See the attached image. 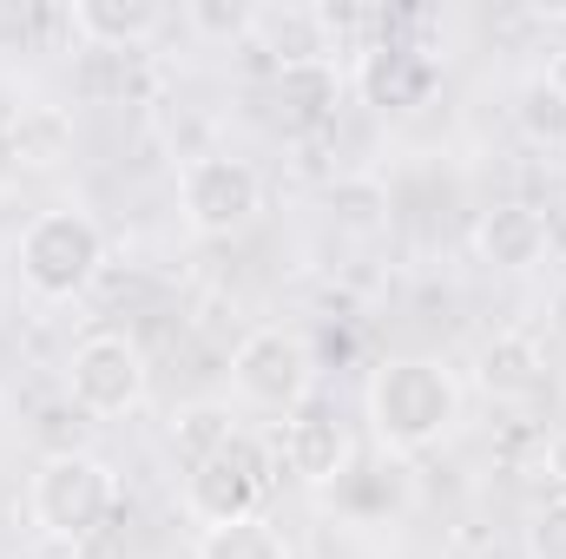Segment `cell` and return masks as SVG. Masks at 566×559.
Segmentation results:
<instances>
[{
    "label": "cell",
    "mask_w": 566,
    "mask_h": 559,
    "mask_svg": "<svg viewBox=\"0 0 566 559\" xmlns=\"http://www.w3.org/2000/svg\"><path fill=\"white\" fill-rule=\"evenodd\" d=\"M363 409H369V428H376L382 454H422L441 434H454V421H461V382L434 356H389L369 376Z\"/></svg>",
    "instance_id": "cell-1"
},
{
    "label": "cell",
    "mask_w": 566,
    "mask_h": 559,
    "mask_svg": "<svg viewBox=\"0 0 566 559\" xmlns=\"http://www.w3.org/2000/svg\"><path fill=\"white\" fill-rule=\"evenodd\" d=\"M113 500H119L113 467H106L99 454H86V447H60V454H46V461L33 467V494H27L33 527H40L53 547H86V540L106 527Z\"/></svg>",
    "instance_id": "cell-2"
},
{
    "label": "cell",
    "mask_w": 566,
    "mask_h": 559,
    "mask_svg": "<svg viewBox=\"0 0 566 559\" xmlns=\"http://www.w3.org/2000/svg\"><path fill=\"white\" fill-rule=\"evenodd\" d=\"M13 264H20V283H27L33 296L73 303L86 283L99 277V264H106V231H99L86 211H73V204L40 211V218L20 231V244H13Z\"/></svg>",
    "instance_id": "cell-3"
},
{
    "label": "cell",
    "mask_w": 566,
    "mask_h": 559,
    "mask_svg": "<svg viewBox=\"0 0 566 559\" xmlns=\"http://www.w3.org/2000/svg\"><path fill=\"white\" fill-rule=\"evenodd\" d=\"M264 494H271V447L251 441L244 428H238L231 447H218L211 461H198V467L185 474V514H191L198 527L251 520V514L264 507Z\"/></svg>",
    "instance_id": "cell-4"
},
{
    "label": "cell",
    "mask_w": 566,
    "mask_h": 559,
    "mask_svg": "<svg viewBox=\"0 0 566 559\" xmlns=\"http://www.w3.org/2000/svg\"><path fill=\"white\" fill-rule=\"evenodd\" d=\"M231 382H238V395L251 409H277L283 415V409H303V395L316 382V356H310V342L296 329L264 323L231 349Z\"/></svg>",
    "instance_id": "cell-5"
},
{
    "label": "cell",
    "mask_w": 566,
    "mask_h": 559,
    "mask_svg": "<svg viewBox=\"0 0 566 559\" xmlns=\"http://www.w3.org/2000/svg\"><path fill=\"white\" fill-rule=\"evenodd\" d=\"M178 204H185V224H191L198 238H231V231H244V224L258 218L264 184H258V171H251L244 158L205 151V158H191V165L178 171Z\"/></svg>",
    "instance_id": "cell-6"
},
{
    "label": "cell",
    "mask_w": 566,
    "mask_h": 559,
    "mask_svg": "<svg viewBox=\"0 0 566 559\" xmlns=\"http://www.w3.org/2000/svg\"><path fill=\"white\" fill-rule=\"evenodd\" d=\"M145 356L133 336H119V329H93L80 349H73V362H66V389H73V402L86 409V415L113 421V415H133L145 402Z\"/></svg>",
    "instance_id": "cell-7"
},
{
    "label": "cell",
    "mask_w": 566,
    "mask_h": 559,
    "mask_svg": "<svg viewBox=\"0 0 566 559\" xmlns=\"http://www.w3.org/2000/svg\"><path fill=\"white\" fill-rule=\"evenodd\" d=\"M547 244H554V224H547L534 204H494V211H481V224H474V251H481V264H494V271H534V264L547 257Z\"/></svg>",
    "instance_id": "cell-8"
},
{
    "label": "cell",
    "mask_w": 566,
    "mask_h": 559,
    "mask_svg": "<svg viewBox=\"0 0 566 559\" xmlns=\"http://www.w3.org/2000/svg\"><path fill=\"white\" fill-rule=\"evenodd\" d=\"M283 461H290V474H296L303 487H336V481L349 474V461H356V441H349V428H343L336 415L310 409V415L290 421Z\"/></svg>",
    "instance_id": "cell-9"
},
{
    "label": "cell",
    "mask_w": 566,
    "mask_h": 559,
    "mask_svg": "<svg viewBox=\"0 0 566 559\" xmlns=\"http://www.w3.org/2000/svg\"><path fill=\"white\" fill-rule=\"evenodd\" d=\"M541 382H547V356H541L534 336L501 329L494 342H481V389H488L494 402H527Z\"/></svg>",
    "instance_id": "cell-10"
},
{
    "label": "cell",
    "mask_w": 566,
    "mask_h": 559,
    "mask_svg": "<svg viewBox=\"0 0 566 559\" xmlns=\"http://www.w3.org/2000/svg\"><path fill=\"white\" fill-rule=\"evenodd\" d=\"M73 33L86 40V46H99V53H126V46H139L158 33V7L151 0H73Z\"/></svg>",
    "instance_id": "cell-11"
},
{
    "label": "cell",
    "mask_w": 566,
    "mask_h": 559,
    "mask_svg": "<svg viewBox=\"0 0 566 559\" xmlns=\"http://www.w3.org/2000/svg\"><path fill=\"white\" fill-rule=\"evenodd\" d=\"M165 434H171V454L185 467H198V461H211L218 447L238 441V415H231V402H185Z\"/></svg>",
    "instance_id": "cell-12"
},
{
    "label": "cell",
    "mask_w": 566,
    "mask_h": 559,
    "mask_svg": "<svg viewBox=\"0 0 566 559\" xmlns=\"http://www.w3.org/2000/svg\"><path fill=\"white\" fill-rule=\"evenodd\" d=\"M198 559H290V547L264 514H251V520H231V527H205Z\"/></svg>",
    "instance_id": "cell-13"
},
{
    "label": "cell",
    "mask_w": 566,
    "mask_h": 559,
    "mask_svg": "<svg viewBox=\"0 0 566 559\" xmlns=\"http://www.w3.org/2000/svg\"><path fill=\"white\" fill-rule=\"evenodd\" d=\"M514 126H521L534 145H547V151L566 145V93L547 80V73H534V80L514 93Z\"/></svg>",
    "instance_id": "cell-14"
},
{
    "label": "cell",
    "mask_w": 566,
    "mask_h": 559,
    "mask_svg": "<svg viewBox=\"0 0 566 559\" xmlns=\"http://www.w3.org/2000/svg\"><path fill=\"white\" fill-rule=\"evenodd\" d=\"M277 99L290 106L296 126H316V119H329V106H336V73H329V66H283Z\"/></svg>",
    "instance_id": "cell-15"
},
{
    "label": "cell",
    "mask_w": 566,
    "mask_h": 559,
    "mask_svg": "<svg viewBox=\"0 0 566 559\" xmlns=\"http://www.w3.org/2000/svg\"><path fill=\"white\" fill-rule=\"evenodd\" d=\"M527 553L534 559H566V494H554V500H541L534 514H527Z\"/></svg>",
    "instance_id": "cell-16"
},
{
    "label": "cell",
    "mask_w": 566,
    "mask_h": 559,
    "mask_svg": "<svg viewBox=\"0 0 566 559\" xmlns=\"http://www.w3.org/2000/svg\"><path fill=\"white\" fill-rule=\"evenodd\" d=\"M547 481H554V494H566V428L547 441Z\"/></svg>",
    "instance_id": "cell-17"
},
{
    "label": "cell",
    "mask_w": 566,
    "mask_h": 559,
    "mask_svg": "<svg viewBox=\"0 0 566 559\" xmlns=\"http://www.w3.org/2000/svg\"><path fill=\"white\" fill-rule=\"evenodd\" d=\"M554 336H560V342H566V283H560V289H554Z\"/></svg>",
    "instance_id": "cell-18"
},
{
    "label": "cell",
    "mask_w": 566,
    "mask_h": 559,
    "mask_svg": "<svg viewBox=\"0 0 566 559\" xmlns=\"http://www.w3.org/2000/svg\"><path fill=\"white\" fill-rule=\"evenodd\" d=\"M547 80H554V86H560V93H566V46H560V53H554V60H547Z\"/></svg>",
    "instance_id": "cell-19"
}]
</instances>
